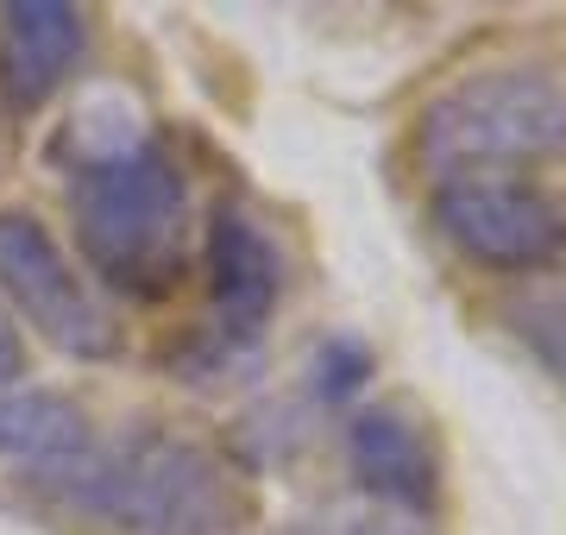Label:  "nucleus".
<instances>
[{
  "instance_id": "13",
  "label": "nucleus",
  "mask_w": 566,
  "mask_h": 535,
  "mask_svg": "<svg viewBox=\"0 0 566 535\" xmlns=\"http://www.w3.org/2000/svg\"><path fill=\"white\" fill-rule=\"evenodd\" d=\"M283 535H315V529H283Z\"/></svg>"
},
{
  "instance_id": "6",
  "label": "nucleus",
  "mask_w": 566,
  "mask_h": 535,
  "mask_svg": "<svg viewBox=\"0 0 566 535\" xmlns=\"http://www.w3.org/2000/svg\"><path fill=\"white\" fill-rule=\"evenodd\" d=\"M208 303H214V334L233 347H252L264 322L277 315L283 296V252L264 233V221L245 202H221L208 214Z\"/></svg>"
},
{
  "instance_id": "7",
  "label": "nucleus",
  "mask_w": 566,
  "mask_h": 535,
  "mask_svg": "<svg viewBox=\"0 0 566 535\" xmlns=\"http://www.w3.org/2000/svg\"><path fill=\"white\" fill-rule=\"evenodd\" d=\"M346 466L371 504L397 516H434L441 504V460L434 434L403 410V403H359L346 422Z\"/></svg>"
},
{
  "instance_id": "1",
  "label": "nucleus",
  "mask_w": 566,
  "mask_h": 535,
  "mask_svg": "<svg viewBox=\"0 0 566 535\" xmlns=\"http://www.w3.org/2000/svg\"><path fill=\"white\" fill-rule=\"evenodd\" d=\"M70 214H76V252L107 290L151 303L182 277L189 177L164 139L70 170Z\"/></svg>"
},
{
  "instance_id": "3",
  "label": "nucleus",
  "mask_w": 566,
  "mask_h": 535,
  "mask_svg": "<svg viewBox=\"0 0 566 535\" xmlns=\"http://www.w3.org/2000/svg\"><path fill=\"white\" fill-rule=\"evenodd\" d=\"M566 151V76L547 63H491L441 95L416 120V158L441 177H510Z\"/></svg>"
},
{
  "instance_id": "2",
  "label": "nucleus",
  "mask_w": 566,
  "mask_h": 535,
  "mask_svg": "<svg viewBox=\"0 0 566 535\" xmlns=\"http://www.w3.org/2000/svg\"><path fill=\"white\" fill-rule=\"evenodd\" d=\"M51 492L120 535H227L240 516L227 466L202 441L170 429L95 441L82 466L51 479Z\"/></svg>"
},
{
  "instance_id": "9",
  "label": "nucleus",
  "mask_w": 566,
  "mask_h": 535,
  "mask_svg": "<svg viewBox=\"0 0 566 535\" xmlns=\"http://www.w3.org/2000/svg\"><path fill=\"white\" fill-rule=\"evenodd\" d=\"M95 441L102 434L88 429V416L63 391H44V385H7L0 391V460L39 473L44 485L82 466Z\"/></svg>"
},
{
  "instance_id": "10",
  "label": "nucleus",
  "mask_w": 566,
  "mask_h": 535,
  "mask_svg": "<svg viewBox=\"0 0 566 535\" xmlns=\"http://www.w3.org/2000/svg\"><path fill=\"white\" fill-rule=\"evenodd\" d=\"M504 315H510V334L528 347V359H535L547 378L566 385V284L528 290V296H516Z\"/></svg>"
},
{
  "instance_id": "11",
  "label": "nucleus",
  "mask_w": 566,
  "mask_h": 535,
  "mask_svg": "<svg viewBox=\"0 0 566 535\" xmlns=\"http://www.w3.org/2000/svg\"><path fill=\"white\" fill-rule=\"evenodd\" d=\"M371 371H378L371 347H365V340H353V334H334V340H322V347H315V397L340 410V403H353V397L371 385Z\"/></svg>"
},
{
  "instance_id": "5",
  "label": "nucleus",
  "mask_w": 566,
  "mask_h": 535,
  "mask_svg": "<svg viewBox=\"0 0 566 535\" xmlns=\"http://www.w3.org/2000/svg\"><path fill=\"white\" fill-rule=\"evenodd\" d=\"M428 221L479 271H547L566 252V208L523 177H441Z\"/></svg>"
},
{
  "instance_id": "4",
  "label": "nucleus",
  "mask_w": 566,
  "mask_h": 535,
  "mask_svg": "<svg viewBox=\"0 0 566 535\" xmlns=\"http://www.w3.org/2000/svg\"><path fill=\"white\" fill-rule=\"evenodd\" d=\"M0 296L7 315H25V328L51 340L63 359L102 366L120 353V322L88 290L76 259L32 208H0Z\"/></svg>"
},
{
  "instance_id": "8",
  "label": "nucleus",
  "mask_w": 566,
  "mask_h": 535,
  "mask_svg": "<svg viewBox=\"0 0 566 535\" xmlns=\"http://www.w3.org/2000/svg\"><path fill=\"white\" fill-rule=\"evenodd\" d=\"M88 57V20L63 0H13L0 7V107L39 114Z\"/></svg>"
},
{
  "instance_id": "12",
  "label": "nucleus",
  "mask_w": 566,
  "mask_h": 535,
  "mask_svg": "<svg viewBox=\"0 0 566 535\" xmlns=\"http://www.w3.org/2000/svg\"><path fill=\"white\" fill-rule=\"evenodd\" d=\"M20 371H25V340H20V328H13L7 303H0V391H7Z\"/></svg>"
}]
</instances>
